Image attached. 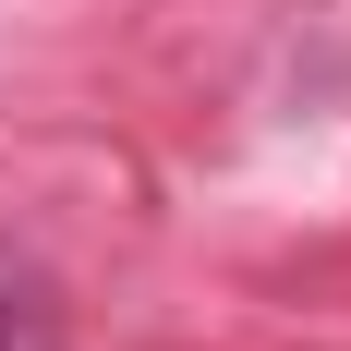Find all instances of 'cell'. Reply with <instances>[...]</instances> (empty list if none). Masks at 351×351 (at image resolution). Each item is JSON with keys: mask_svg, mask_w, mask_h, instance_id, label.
Segmentation results:
<instances>
[{"mask_svg": "<svg viewBox=\"0 0 351 351\" xmlns=\"http://www.w3.org/2000/svg\"><path fill=\"white\" fill-rule=\"evenodd\" d=\"M0 351H73V315L49 291V267L12 254V243H0Z\"/></svg>", "mask_w": 351, "mask_h": 351, "instance_id": "obj_1", "label": "cell"}]
</instances>
